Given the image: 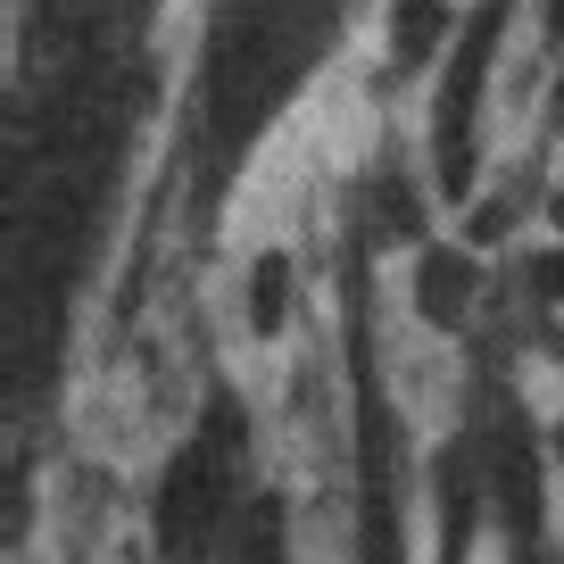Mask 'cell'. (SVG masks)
I'll list each match as a JSON object with an SVG mask.
<instances>
[{"label":"cell","mask_w":564,"mask_h":564,"mask_svg":"<svg viewBox=\"0 0 564 564\" xmlns=\"http://www.w3.org/2000/svg\"><path fill=\"white\" fill-rule=\"evenodd\" d=\"M514 0H474L465 9V34L448 42V58L432 67V117H423V141H432V183L441 199L474 192V166H481V100H490V67H498V42H507Z\"/></svg>","instance_id":"obj_1"},{"label":"cell","mask_w":564,"mask_h":564,"mask_svg":"<svg viewBox=\"0 0 564 564\" xmlns=\"http://www.w3.org/2000/svg\"><path fill=\"white\" fill-rule=\"evenodd\" d=\"M232 474H241V432L232 415L216 406L208 432L166 465V490H159V556L166 564H199L232 523Z\"/></svg>","instance_id":"obj_2"},{"label":"cell","mask_w":564,"mask_h":564,"mask_svg":"<svg viewBox=\"0 0 564 564\" xmlns=\"http://www.w3.org/2000/svg\"><path fill=\"white\" fill-rule=\"evenodd\" d=\"M382 34H390V67L399 75H432L448 58V42L465 34V9L457 0H390Z\"/></svg>","instance_id":"obj_3"},{"label":"cell","mask_w":564,"mask_h":564,"mask_svg":"<svg viewBox=\"0 0 564 564\" xmlns=\"http://www.w3.org/2000/svg\"><path fill=\"white\" fill-rule=\"evenodd\" d=\"M415 307L432 324H457L465 307H474V258H457V249H423L415 265Z\"/></svg>","instance_id":"obj_4"},{"label":"cell","mask_w":564,"mask_h":564,"mask_svg":"<svg viewBox=\"0 0 564 564\" xmlns=\"http://www.w3.org/2000/svg\"><path fill=\"white\" fill-rule=\"evenodd\" d=\"M232 564H282V507L274 498H249L241 514V556Z\"/></svg>","instance_id":"obj_5"},{"label":"cell","mask_w":564,"mask_h":564,"mask_svg":"<svg viewBox=\"0 0 564 564\" xmlns=\"http://www.w3.org/2000/svg\"><path fill=\"white\" fill-rule=\"evenodd\" d=\"M282 282H291V258H258V274H249V324L258 333L282 324Z\"/></svg>","instance_id":"obj_6"},{"label":"cell","mask_w":564,"mask_h":564,"mask_svg":"<svg viewBox=\"0 0 564 564\" xmlns=\"http://www.w3.org/2000/svg\"><path fill=\"white\" fill-rule=\"evenodd\" d=\"M531 291H540V300H564V258H531Z\"/></svg>","instance_id":"obj_7"},{"label":"cell","mask_w":564,"mask_h":564,"mask_svg":"<svg viewBox=\"0 0 564 564\" xmlns=\"http://www.w3.org/2000/svg\"><path fill=\"white\" fill-rule=\"evenodd\" d=\"M540 25H547V42H564V0H540Z\"/></svg>","instance_id":"obj_8"},{"label":"cell","mask_w":564,"mask_h":564,"mask_svg":"<svg viewBox=\"0 0 564 564\" xmlns=\"http://www.w3.org/2000/svg\"><path fill=\"white\" fill-rule=\"evenodd\" d=\"M547 216H556V232H564V183H556V192H547Z\"/></svg>","instance_id":"obj_9"},{"label":"cell","mask_w":564,"mask_h":564,"mask_svg":"<svg viewBox=\"0 0 564 564\" xmlns=\"http://www.w3.org/2000/svg\"><path fill=\"white\" fill-rule=\"evenodd\" d=\"M547 108H556V124H564V75H556V100H547Z\"/></svg>","instance_id":"obj_10"}]
</instances>
